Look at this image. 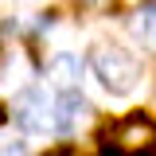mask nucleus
<instances>
[{"label":"nucleus","instance_id":"1","mask_svg":"<svg viewBox=\"0 0 156 156\" xmlns=\"http://www.w3.org/2000/svg\"><path fill=\"white\" fill-rule=\"evenodd\" d=\"M82 62L94 70V78L113 98H129L136 86H140V78H144L140 58H136L129 47H121V43H94L90 55L82 58Z\"/></svg>","mask_w":156,"mask_h":156},{"label":"nucleus","instance_id":"2","mask_svg":"<svg viewBox=\"0 0 156 156\" xmlns=\"http://www.w3.org/2000/svg\"><path fill=\"white\" fill-rule=\"evenodd\" d=\"M101 152L109 156H156V121L148 113H125L101 129Z\"/></svg>","mask_w":156,"mask_h":156},{"label":"nucleus","instance_id":"3","mask_svg":"<svg viewBox=\"0 0 156 156\" xmlns=\"http://www.w3.org/2000/svg\"><path fill=\"white\" fill-rule=\"evenodd\" d=\"M8 117H16V125L31 136H43V133H55V109H51V98L47 90L39 86H23L12 101Z\"/></svg>","mask_w":156,"mask_h":156},{"label":"nucleus","instance_id":"4","mask_svg":"<svg viewBox=\"0 0 156 156\" xmlns=\"http://www.w3.org/2000/svg\"><path fill=\"white\" fill-rule=\"evenodd\" d=\"M51 109H55V133L58 136H74L78 125L90 117V101L82 98V90H62L51 101Z\"/></svg>","mask_w":156,"mask_h":156},{"label":"nucleus","instance_id":"5","mask_svg":"<svg viewBox=\"0 0 156 156\" xmlns=\"http://www.w3.org/2000/svg\"><path fill=\"white\" fill-rule=\"evenodd\" d=\"M82 66H86V62H82L74 51H58V55H51V58H47V66H43V70H47V78L55 82L58 90H78Z\"/></svg>","mask_w":156,"mask_h":156},{"label":"nucleus","instance_id":"6","mask_svg":"<svg viewBox=\"0 0 156 156\" xmlns=\"http://www.w3.org/2000/svg\"><path fill=\"white\" fill-rule=\"evenodd\" d=\"M133 35H136V43H140L144 51H152V55H156V0H152V4H144V8L136 12Z\"/></svg>","mask_w":156,"mask_h":156},{"label":"nucleus","instance_id":"7","mask_svg":"<svg viewBox=\"0 0 156 156\" xmlns=\"http://www.w3.org/2000/svg\"><path fill=\"white\" fill-rule=\"evenodd\" d=\"M0 156H31V152H27V148L16 140V144H4V148H0Z\"/></svg>","mask_w":156,"mask_h":156},{"label":"nucleus","instance_id":"8","mask_svg":"<svg viewBox=\"0 0 156 156\" xmlns=\"http://www.w3.org/2000/svg\"><path fill=\"white\" fill-rule=\"evenodd\" d=\"M43 156H78V152H74V144H58V148H51V152H43Z\"/></svg>","mask_w":156,"mask_h":156},{"label":"nucleus","instance_id":"9","mask_svg":"<svg viewBox=\"0 0 156 156\" xmlns=\"http://www.w3.org/2000/svg\"><path fill=\"white\" fill-rule=\"evenodd\" d=\"M4 121H8V105L0 101V125H4Z\"/></svg>","mask_w":156,"mask_h":156},{"label":"nucleus","instance_id":"10","mask_svg":"<svg viewBox=\"0 0 156 156\" xmlns=\"http://www.w3.org/2000/svg\"><path fill=\"white\" fill-rule=\"evenodd\" d=\"M101 156H109V152H101Z\"/></svg>","mask_w":156,"mask_h":156}]
</instances>
